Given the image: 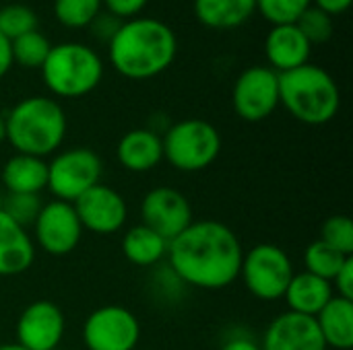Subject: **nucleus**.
<instances>
[{
  "instance_id": "1",
  "label": "nucleus",
  "mask_w": 353,
  "mask_h": 350,
  "mask_svg": "<svg viewBox=\"0 0 353 350\" xmlns=\"http://www.w3.org/2000/svg\"><path fill=\"white\" fill-rule=\"evenodd\" d=\"M176 276L196 289L219 291L240 278L244 258L238 235L219 221H192L168 245Z\"/></svg>"
},
{
  "instance_id": "2",
  "label": "nucleus",
  "mask_w": 353,
  "mask_h": 350,
  "mask_svg": "<svg viewBox=\"0 0 353 350\" xmlns=\"http://www.w3.org/2000/svg\"><path fill=\"white\" fill-rule=\"evenodd\" d=\"M178 39L170 25L151 17L122 21L108 41V56L118 74L147 80L165 72L176 60Z\"/></svg>"
},
{
  "instance_id": "3",
  "label": "nucleus",
  "mask_w": 353,
  "mask_h": 350,
  "mask_svg": "<svg viewBox=\"0 0 353 350\" xmlns=\"http://www.w3.org/2000/svg\"><path fill=\"white\" fill-rule=\"evenodd\" d=\"M6 140L21 155L48 157L56 153L66 136V113L52 97L21 99L4 118Z\"/></svg>"
},
{
  "instance_id": "4",
  "label": "nucleus",
  "mask_w": 353,
  "mask_h": 350,
  "mask_svg": "<svg viewBox=\"0 0 353 350\" xmlns=\"http://www.w3.org/2000/svg\"><path fill=\"white\" fill-rule=\"evenodd\" d=\"M279 105L302 124L325 126L341 107L339 85L325 68L308 62L279 74Z\"/></svg>"
},
{
  "instance_id": "5",
  "label": "nucleus",
  "mask_w": 353,
  "mask_h": 350,
  "mask_svg": "<svg viewBox=\"0 0 353 350\" xmlns=\"http://www.w3.org/2000/svg\"><path fill=\"white\" fill-rule=\"evenodd\" d=\"M50 93L62 99H79L97 89L103 78V60L99 54L77 41L52 45L39 68Z\"/></svg>"
},
{
  "instance_id": "6",
  "label": "nucleus",
  "mask_w": 353,
  "mask_h": 350,
  "mask_svg": "<svg viewBox=\"0 0 353 350\" xmlns=\"http://www.w3.org/2000/svg\"><path fill=\"white\" fill-rule=\"evenodd\" d=\"M163 159L178 171L196 173L213 165L221 153L219 130L201 118L172 124L161 136Z\"/></svg>"
},
{
  "instance_id": "7",
  "label": "nucleus",
  "mask_w": 353,
  "mask_h": 350,
  "mask_svg": "<svg viewBox=\"0 0 353 350\" xmlns=\"http://www.w3.org/2000/svg\"><path fill=\"white\" fill-rule=\"evenodd\" d=\"M294 264L285 250L275 243H259L242 258L240 278L248 293L261 301L283 299L294 276Z\"/></svg>"
},
{
  "instance_id": "8",
  "label": "nucleus",
  "mask_w": 353,
  "mask_h": 350,
  "mask_svg": "<svg viewBox=\"0 0 353 350\" xmlns=\"http://www.w3.org/2000/svg\"><path fill=\"white\" fill-rule=\"evenodd\" d=\"M103 165L95 151L77 146L58 153L48 163V188L56 200L74 202L93 186L101 184Z\"/></svg>"
},
{
  "instance_id": "9",
  "label": "nucleus",
  "mask_w": 353,
  "mask_h": 350,
  "mask_svg": "<svg viewBox=\"0 0 353 350\" xmlns=\"http://www.w3.org/2000/svg\"><path fill=\"white\" fill-rule=\"evenodd\" d=\"M141 340L139 318L122 305H103L83 324L87 350H137Z\"/></svg>"
},
{
  "instance_id": "10",
  "label": "nucleus",
  "mask_w": 353,
  "mask_h": 350,
  "mask_svg": "<svg viewBox=\"0 0 353 350\" xmlns=\"http://www.w3.org/2000/svg\"><path fill=\"white\" fill-rule=\"evenodd\" d=\"M234 111L244 122H263L279 107V72L269 66H250L234 83Z\"/></svg>"
},
{
  "instance_id": "11",
  "label": "nucleus",
  "mask_w": 353,
  "mask_h": 350,
  "mask_svg": "<svg viewBox=\"0 0 353 350\" xmlns=\"http://www.w3.org/2000/svg\"><path fill=\"white\" fill-rule=\"evenodd\" d=\"M33 231L41 252L60 258L77 250L85 229L70 202L52 200L41 206L33 223Z\"/></svg>"
},
{
  "instance_id": "12",
  "label": "nucleus",
  "mask_w": 353,
  "mask_h": 350,
  "mask_svg": "<svg viewBox=\"0 0 353 350\" xmlns=\"http://www.w3.org/2000/svg\"><path fill=\"white\" fill-rule=\"evenodd\" d=\"M141 217L143 225L159 233L170 243L192 223V206L180 190L159 186L145 194L141 202Z\"/></svg>"
},
{
  "instance_id": "13",
  "label": "nucleus",
  "mask_w": 353,
  "mask_h": 350,
  "mask_svg": "<svg viewBox=\"0 0 353 350\" xmlns=\"http://www.w3.org/2000/svg\"><path fill=\"white\" fill-rule=\"evenodd\" d=\"M64 330L66 320L62 309L48 299L29 303L14 326L17 344L25 350H56L64 338Z\"/></svg>"
},
{
  "instance_id": "14",
  "label": "nucleus",
  "mask_w": 353,
  "mask_h": 350,
  "mask_svg": "<svg viewBox=\"0 0 353 350\" xmlns=\"http://www.w3.org/2000/svg\"><path fill=\"white\" fill-rule=\"evenodd\" d=\"M83 229L95 235H112L122 229L128 219V206L120 192L105 184H97L72 202Z\"/></svg>"
},
{
  "instance_id": "15",
  "label": "nucleus",
  "mask_w": 353,
  "mask_h": 350,
  "mask_svg": "<svg viewBox=\"0 0 353 350\" xmlns=\"http://www.w3.org/2000/svg\"><path fill=\"white\" fill-rule=\"evenodd\" d=\"M263 350H329L325 338L310 316L285 311L277 316L265 330Z\"/></svg>"
},
{
  "instance_id": "16",
  "label": "nucleus",
  "mask_w": 353,
  "mask_h": 350,
  "mask_svg": "<svg viewBox=\"0 0 353 350\" xmlns=\"http://www.w3.org/2000/svg\"><path fill=\"white\" fill-rule=\"evenodd\" d=\"M312 45L302 35L296 23L273 25L265 37V56L269 60V68L275 72H290L308 64Z\"/></svg>"
},
{
  "instance_id": "17",
  "label": "nucleus",
  "mask_w": 353,
  "mask_h": 350,
  "mask_svg": "<svg viewBox=\"0 0 353 350\" xmlns=\"http://www.w3.org/2000/svg\"><path fill=\"white\" fill-rule=\"evenodd\" d=\"M116 157L126 171L147 173L163 161L161 136L151 128L130 130L118 140Z\"/></svg>"
},
{
  "instance_id": "18",
  "label": "nucleus",
  "mask_w": 353,
  "mask_h": 350,
  "mask_svg": "<svg viewBox=\"0 0 353 350\" xmlns=\"http://www.w3.org/2000/svg\"><path fill=\"white\" fill-rule=\"evenodd\" d=\"M35 243L25 227L0 208V276H17L31 268Z\"/></svg>"
},
{
  "instance_id": "19",
  "label": "nucleus",
  "mask_w": 353,
  "mask_h": 350,
  "mask_svg": "<svg viewBox=\"0 0 353 350\" xmlns=\"http://www.w3.org/2000/svg\"><path fill=\"white\" fill-rule=\"evenodd\" d=\"M333 297H335L333 285L306 270L292 276L283 295L290 311L310 316V318H316Z\"/></svg>"
},
{
  "instance_id": "20",
  "label": "nucleus",
  "mask_w": 353,
  "mask_h": 350,
  "mask_svg": "<svg viewBox=\"0 0 353 350\" xmlns=\"http://www.w3.org/2000/svg\"><path fill=\"white\" fill-rule=\"evenodd\" d=\"M8 194H41L48 188V163L33 155H12L2 167Z\"/></svg>"
},
{
  "instance_id": "21",
  "label": "nucleus",
  "mask_w": 353,
  "mask_h": 350,
  "mask_svg": "<svg viewBox=\"0 0 353 350\" xmlns=\"http://www.w3.org/2000/svg\"><path fill=\"white\" fill-rule=\"evenodd\" d=\"M314 320L327 349H353V301L333 297Z\"/></svg>"
},
{
  "instance_id": "22",
  "label": "nucleus",
  "mask_w": 353,
  "mask_h": 350,
  "mask_svg": "<svg viewBox=\"0 0 353 350\" xmlns=\"http://www.w3.org/2000/svg\"><path fill=\"white\" fill-rule=\"evenodd\" d=\"M254 12V0H194L196 19L209 29H236Z\"/></svg>"
},
{
  "instance_id": "23",
  "label": "nucleus",
  "mask_w": 353,
  "mask_h": 350,
  "mask_svg": "<svg viewBox=\"0 0 353 350\" xmlns=\"http://www.w3.org/2000/svg\"><path fill=\"white\" fill-rule=\"evenodd\" d=\"M168 245L170 243L159 233L141 223L126 231L122 239V254L134 266H153L168 256Z\"/></svg>"
},
{
  "instance_id": "24",
  "label": "nucleus",
  "mask_w": 353,
  "mask_h": 350,
  "mask_svg": "<svg viewBox=\"0 0 353 350\" xmlns=\"http://www.w3.org/2000/svg\"><path fill=\"white\" fill-rule=\"evenodd\" d=\"M10 50H12L14 64H19L23 68H41L52 50V43L43 33H39V29H35V31H29V33L12 39Z\"/></svg>"
},
{
  "instance_id": "25",
  "label": "nucleus",
  "mask_w": 353,
  "mask_h": 350,
  "mask_svg": "<svg viewBox=\"0 0 353 350\" xmlns=\"http://www.w3.org/2000/svg\"><path fill=\"white\" fill-rule=\"evenodd\" d=\"M350 258L341 256L339 252H335L333 248H329L325 241L316 239L312 241L306 252H304V266H306V272L314 274V276H321L325 281H333L337 276V272L341 270V266L347 262Z\"/></svg>"
},
{
  "instance_id": "26",
  "label": "nucleus",
  "mask_w": 353,
  "mask_h": 350,
  "mask_svg": "<svg viewBox=\"0 0 353 350\" xmlns=\"http://www.w3.org/2000/svg\"><path fill=\"white\" fill-rule=\"evenodd\" d=\"M103 0H54V14L68 29H83L101 12Z\"/></svg>"
},
{
  "instance_id": "27",
  "label": "nucleus",
  "mask_w": 353,
  "mask_h": 350,
  "mask_svg": "<svg viewBox=\"0 0 353 350\" xmlns=\"http://www.w3.org/2000/svg\"><path fill=\"white\" fill-rule=\"evenodd\" d=\"M37 29V14L27 4H6L0 8V33L6 39H17Z\"/></svg>"
},
{
  "instance_id": "28",
  "label": "nucleus",
  "mask_w": 353,
  "mask_h": 350,
  "mask_svg": "<svg viewBox=\"0 0 353 350\" xmlns=\"http://www.w3.org/2000/svg\"><path fill=\"white\" fill-rule=\"evenodd\" d=\"M321 241H325L329 248L339 252L345 258H353V223L350 217L337 215L323 223L321 229Z\"/></svg>"
},
{
  "instance_id": "29",
  "label": "nucleus",
  "mask_w": 353,
  "mask_h": 350,
  "mask_svg": "<svg viewBox=\"0 0 353 350\" xmlns=\"http://www.w3.org/2000/svg\"><path fill=\"white\" fill-rule=\"evenodd\" d=\"M298 29L302 31V35L308 39L310 45L314 43H327L333 35V17L327 14L325 10L316 8L314 4L308 6L300 19L296 21Z\"/></svg>"
},
{
  "instance_id": "30",
  "label": "nucleus",
  "mask_w": 353,
  "mask_h": 350,
  "mask_svg": "<svg viewBox=\"0 0 353 350\" xmlns=\"http://www.w3.org/2000/svg\"><path fill=\"white\" fill-rule=\"evenodd\" d=\"M256 10L271 25H288L296 23L300 14L312 6V0H254Z\"/></svg>"
},
{
  "instance_id": "31",
  "label": "nucleus",
  "mask_w": 353,
  "mask_h": 350,
  "mask_svg": "<svg viewBox=\"0 0 353 350\" xmlns=\"http://www.w3.org/2000/svg\"><path fill=\"white\" fill-rule=\"evenodd\" d=\"M43 202L39 198V194H8V198L4 200L2 210L21 227H29L35 223L39 210H41Z\"/></svg>"
},
{
  "instance_id": "32",
  "label": "nucleus",
  "mask_w": 353,
  "mask_h": 350,
  "mask_svg": "<svg viewBox=\"0 0 353 350\" xmlns=\"http://www.w3.org/2000/svg\"><path fill=\"white\" fill-rule=\"evenodd\" d=\"M149 0H103L110 14H114L120 21H128L139 17V12L147 6Z\"/></svg>"
},
{
  "instance_id": "33",
  "label": "nucleus",
  "mask_w": 353,
  "mask_h": 350,
  "mask_svg": "<svg viewBox=\"0 0 353 350\" xmlns=\"http://www.w3.org/2000/svg\"><path fill=\"white\" fill-rule=\"evenodd\" d=\"M333 285V291L337 289V297L341 299H347V301H353V258H350L341 270L337 272V276L331 281Z\"/></svg>"
},
{
  "instance_id": "34",
  "label": "nucleus",
  "mask_w": 353,
  "mask_h": 350,
  "mask_svg": "<svg viewBox=\"0 0 353 350\" xmlns=\"http://www.w3.org/2000/svg\"><path fill=\"white\" fill-rule=\"evenodd\" d=\"M122 25V21L120 19H116L114 14H97L95 19H93V23L89 25V29L93 31V35L95 37H99V39H112L114 37V33L118 31V27Z\"/></svg>"
},
{
  "instance_id": "35",
  "label": "nucleus",
  "mask_w": 353,
  "mask_h": 350,
  "mask_svg": "<svg viewBox=\"0 0 353 350\" xmlns=\"http://www.w3.org/2000/svg\"><path fill=\"white\" fill-rule=\"evenodd\" d=\"M312 4L316 8L325 10L327 14L337 17V14H343L352 6V0H312Z\"/></svg>"
},
{
  "instance_id": "36",
  "label": "nucleus",
  "mask_w": 353,
  "mask_h": 350,
  "mask_svg": "<svg viewBox=\"0 0 353 350\" xmlns=\"http://www.w3.org/2000/svg\"><path fill=\"white\" fill-rule=\"evenodd\" d=\"M12 50H10V39H6L0 33V78L6 76V72L12 68Z\"/></svg>"
},
{
  "instance_id": "37",
  "label": "nucleus",
  "mask_w": 353,
  "mask_h": 350,
  "mask_svg": "<svg viewBox=\"0 0 353 350\" xmlns=\"http://www.w3.org/2000/svg\"><path fill=\"white\" fill-rule=\"evenodd\" d=\"M219 350H263L259 342H254L250 336H234L228 342H223V347Z\"/></svg>"
},
{
  "instance_id": "38",
  "label": "nucleus",
  "mask_w": 353,
  "mask_h": 350,
  "mask_svg": "<svg viewBox=\"0 0 353 350\" xmlns=\"http://www.w3.org/2000/svg\"><path fill=\"white\" fill-rule=\"evenodd\" d=\"M6 140V122H4V116L0 113V144Z\"/></svg>"
},
{
  "instance_id": "39",
  "label": "nucleus",
  "mask_w": 353,
  "mask_h": 350,
  "mask_svg": "<svg viewBox=\"0 0 353 350\" xmlns=\"http://www.w3.org/2000/svg\"><path fill=\"white\" fill-rule=\"evenodd\" d=\"M0 350H25L23 347H19L17 342L14 344H0Z\"/></svg>"
},
{
  "instance_id": "40",
  "label": "nucleus",
  "mask_w": 353,
  "mask_h": 350,
  "mask_svg": "<svg viewBox=\"0 0 353 350\" xmlns=\"http://www.w3.org/2000/svg\"><path fill=\"white\" fill-rule=\"evenodd\" d=\"M137 350H139V349H137Z\"/></svg>"
}]
</instances>
